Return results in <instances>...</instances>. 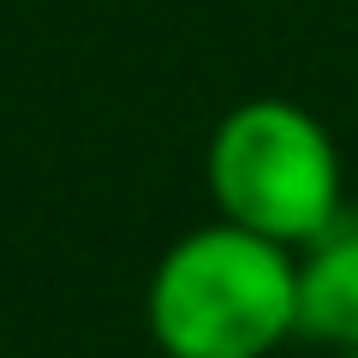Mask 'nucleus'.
Instances as JSON below:
<instances>
[{
  "mask_svg": "<svg viewBox=\"0 0 358 358\" xmlns=\"http://www.w3.org/2000/svg\"><path fill=\"white\" fill-rule=\"evenodd\" d=\"M203 179L221 221L305 251L346 215L341 209V150L310 108L257 96L215 126Z\"/></svg>",
  "mask_w": 358,
  "mask_h": 358,
  "instance_id": "f03ea898",
  "label": "nucleus"
},
{
  "mask_svg": "<svg viewBox=\"0 0 358 358\" xmlns=\"http://www.w3.org/2000/svg\"><path fill=\"white\" fill-rule=\"evenodd\" d=\"M143 317L167 358H268L299 334V251L209 221L162 251Z\"/></svg>",
  "mask_w": 358,
  "mask_h": 358,
  "instance_id": "f257e3e1",
  "label": "nucleus"
},
{
  "mask_svg": "<svg viewBox=\"0 0 358 358\" xmlns=\"http://www.w3.org/2000/svg\"><path fill=\"white\" fill-rule=\"evenodd\" d=\"M334 358H358V352H334Z\"/></svg>",
  "mask_w": 358,
  "mask_h": 358,
  "instance_id": "20e7f679",
  "label": "nucleus"
},
{
  "mask_svg": "<svg viewBox=\"0 0 358 358\" xmlns=\"http://www.w3.org/2000/svg\"><path fill=\"white\" fill-rule=\"evenodd\" d=\"M299 334L358 352V221H334L299 251Z\"/></svg>",
  "mask_w": 358,
  "mask_h": 358,
  "instance_id": "7ed1b4c3",
  "label": "nucleus"
}]
</instances>
